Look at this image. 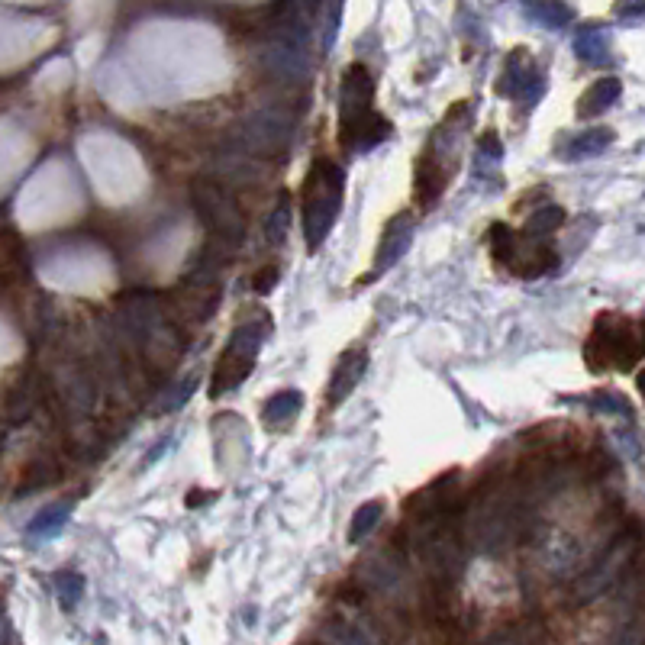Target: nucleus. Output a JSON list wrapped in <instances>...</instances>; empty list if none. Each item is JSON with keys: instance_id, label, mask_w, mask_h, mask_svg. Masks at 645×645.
Masks as SVG:
<instances>
[{"instance_id": "nucleus-1", "label": "nucleus", "mask_w": 645, "mask_h": 645, "mask_svg": "<svg viewBox=\"0 0 645 645\" xmlns=\"http://www.w3.org/2000/svg\"><path fill=\"white\" fill-rule=\"evenodd\" d=\"M391 136V123L375 110V81L371 71L355 62L339 84V142L346 152H371Z\"/></svg>"}, {"instance_id": "nucleus-2", "label": "nucleus", "mask_w": 645, "mask_h": 645, "mask_svg": "<svg viewBox=\"0 0 645 645\" xmlns=\"http://www.w3.org/2000/svg\"><path fill=\"white\" fill-rule=\"evenodd\" d=\"M471 123V100L455 104L449 110V117L436 126L433 139L426 142V149L417 162V175H413V191H417L420 210H433L439 204V197L446 194L449 181L458 171V149H462V136Z\"/></svg>"}, {"instance_id": "nucleus-3", "label": "nucleus", "mask_w": 645, "mask_h": 645, "mask_svg": "<svg viewBox=\"0 0 645 645\" xmlns=\"http://www.w3.org/2000/svg\"><path fill=\"white\" fill-rule=\"evenodd\" d=\"M645 355V323L623 313H600L584 342V362L591 371H629Z\"/></svg>"}, {"instance_id": "nucleus-4", "label": "nucleus", "mask_w": 645, "mask_h": 645, "mask_svg": "<svg viewBox=\"0 0 645 645\" xmlns=\"http://www.w3.org/2000/svg\"><path fill=\"white\" fill-rule=\"evenodd\" d=\"M346 194V171L329 159H317L304 178V239L307 252H320L333 233Z\"/></svg>"}, {"instance_id": "nucleus-5", "label": "nucleus", "mask_w": 645, "mask_h": 645, "mask_svg": "<svg viewBox=\"0 0 645 645\" xmlns=\"http://www.w3.org/2000/svg\"><path fill=\"white\" fill-rule=\"evenodd\" d=\"M487 239H491V255L520 278H539L558 265V252L549 246V239L529 233V229L516 233V229L497 223Z\"/></svg>"}, {"instance_id": "nucleus-6", "label": "nucleus", "mask_w": 645, "mask_h": 645, "mask_svg": "<svg viewBox=\"0 0 645 645\" xmlns=\"http://www.w3.org/2000/svg\"><path fill=\"white\" fill-rule=\"evenodd\" d=\"M271 333L268 320H246L233 329L223 355L217 358V368H213L210 378V397H223L252 375L255 358L265 346V336Z\"/></svg>"}, {"instance_id": "nucleus-7", "label": "nucleus", "mask_w": 645, "mask_h": 645, "mask_svg": "<svg viewBox=\"0 0 645 645\" xmlns=\"http://www.w3.org/2000/svg\"><path fill=\"white\" fill-rule=\"evenodd\" d=\"M497 91L510 97L513 104H523L526 110L536 107V100L546 94V78L536 68V62L529 59L526 49H513L510 59L504 65V75L497 81Z\"/></svg>"}, {"instance_id": "nucleus-8", "label": "nucleus", "mask_w": 645, "mask_h": 645, "mask_svg": "<svg viewBox=\"0 0 645 645\" xmlns=\"http://www.w3.org/2000/svg\"><path fill=\"white\" fill-rule=\"evenodd\" d=\"M194 200H197V207H200V213H204V220L213 233L226 242H239L242 223L236 217V207L229 204V197L220 188H213V184H197Z\"/></svg>"}, {"instance_id": "nucleus-9", "label": "nucleus", "mask_w": 645, "mask_h": 645, "mask_svg": "<svg viewBox=\"0 0 645 645\" xmlns=\"http://www.w3.org/2000/svg\"><path fill=\"white\" fill-rule=\"evenodd\" d=\"M413 233H417L413 213H397V217L384 226V236L375 249V268H371V275H384L387 268H394L413 246Z\"/></svg>"}, {"instance_id": "nucleus-10", "label": "nucleus", "mask_w": 645, "mask_h": 645, "mask_svg": "<svg viewBox=\"0 0 645 645\" xmlns=\"http://www.w3.org/2000/svg\"><path fill=\"white\" fill-rule=\"evenodd\" d=\"M368 371V352L365 346H352L346 349L339 358H336V368H333V378H329V387H326V407H339L342 400H346L355 384L365 378Z\"/></svg>"}, {"instance_id": "nucleus-11", "label": "nucleus", "mask_w": 645, "mask_h": 645, "mask_svg": "<svg viewBox=\"0 0 645 645\" xmlns=\"http://www.w3.org/2000/svg\"><path fill=\"white\" fill-rule=\"evenodd\" d=\"M575 52L587 65H607L610 62V33L604 23H587L575 33Z\"/></svg>"}, {"instance_id": "nucleus-12", "label": "nucleus", "mask_w": 645, "mask_h": 645, "mask_svg": "<svg viewBox=\"0 0 645 645\" xmlns=\"http://www.w3.org/2000/svg\"><path fill=\"white\" fill-rule=\"evenodd\" d=\"M300 407H304V394H300V391H281V394H275L262 407L265 429H275V433H281V429H291L294 420H297V413H300Z\"/></svg>"}, {"instance_id": "nucleus-13", "label": "nucleus", "mask_w": 645, "mask_h": 645, "mask_svg": "<svg viewBox=\"0 0 645 645\" xmlns=\"http://www.w3.org/2000/svg\"><path fill=\"white\" fill-rule=\"evenodd\" d=\"M620 91H623L620 78H600V81H594L591 88L581 94V100H578V117L581 120H591V117H597V113L610 110L616 100H620Z\"/></svg>"}, {"instance_id": "nucleus-14", "label": "nucleus", "mask_w": 645, "mask_h": 645, "mask_svg": "<svg viewBox=\"0 0 645 645\" xmlns=\"http://www.w3.org/2000/svg\"><path fill=\"white\" fill-rule=\"evenodd\" d=\"M71 507H75V500H55L46 510H39L30 523V536L33 539H49V536H59L68 516H71Z\"/></svg>"}, {"instance_id": "nucleus-15", "label": "nucleus", "mask_w": 645, "mask_h": 645, "mask_svg": "<svg viewBox=\"0 0 645 645\" xmlns=\"http://www.w3.org/2000/svg\"><path fill=\"white\" fill-rule=\"evenodd\" d=\"M526 17L533 23L549 26V30H565L571 17H575V10H571L565 0H529Z\"/></svg>"}, {"instance_id": "nucleus-16", "label": "nucleus", "mask_w": 645, "mask_h": 645, "mask_svg": "<svg viewBox=\"0 0 645 645\" xmlns=\"http://www.w3.org/2000/svg\"><path fill=\"white\" fill-rule=\"evenodd\" d=\"M610 142H613V129H587V133L571 136V142L565 146V155L581 162V159H591V155H600Z\"/></svg>"}, {"instance_id": "nucleus-17", "label": "nucleus", "mask_w": 645, "mask_h": 645, "mask_svg": "<svg viewBox=\"0 0 645 645\" xmlns=\"http://www.w3.org/2000/svg\"><path fill=\"white\" fill-rule=\"evenodd\" d=\"M381 516H384V504L381 500H368V504H362L355 510V516H352V526H349V542L352 546H358L371 529H375L378 523H381Z\"/></svg>"}, {"instance_id": "nucleus-18", "label": "nucleus", "mask_w": 645, "mask_h": 645, "mask_svg": "<svg viewBox=\"0 0 645 645\" xmlns=\"http://www.w3.org/2000/svg\"><path fill=\"white\" fill-rule=\"evenodd\" d=\"M52 587H55V594H59L62 607L75 610V604L81 600V591H84V581H81V575H75V571H62V575L52 578Z\"/></svg>"}, {"instance_id": "nucleus-19", "label": "nucleus", "mask_w": 645, "mask_h": 645, "mask_svg": "<svg viewBox=\"0 0 645 645\" xmlns=\"http://www.w3.org/2000/svg\"><path fill=\"white\" fill-rule=\"evenodd\" d=\"M565 223V210H558V207H542L536 210L533 217L526 220L523 229H529V233H536V236H549L552 229H558Z\"/></svg>"}, {"instance_id": "nucleus-20", "label": "nucleus", "mask_w": 645, "mask_h": 645, "mask_svg": "<svg viewBox=\"0 0 645 645\" xmlns=\"http://www.w3.org/2000/svg\"><path fill=\"white\" fill-rule=\"evenodd\" d=\"M288 223H291V204H288V194L278 197L275 204V213H271L268 220V242L271 246H281L284 236H288Z\"/></svg>"}, {"instance_id": "nucleus-21", "label": "nucleus", "mask_w": 645, "mask_h": 645, "mask_svg": "<svg viewBox=\"0 0 645 645\" xmlns=\"http://www.w3.org/2000/svg\"><path fill=\"white\" fill-rule=\"evenodd\" d=\"M591 407H594V410H610V413H623V417H626V420H633V407H629V404H626V397L613 394V391H604V394L591 397Z\"/></svg>"}, {"instance_id": "nucleus-22", "label": "nucleus", "mask_w": 645, "mask_h": 645, "mask_svg": "<svg viewBox=\"0 0 645 645\" xmlns=\"http://www.w3.org/2000/svg\"><path fill=\"white\" fill-rule=\"evenodd\" d=\"M613 10L620 20H645V0H616Z\"/></svg>"}, {"instance_id": "nucleus-23", "label": "nucleus", "mask_w": 645, "mask_h": 645, "mask_svg": "<svg viewBox=\"0 0 645 645\" xmlns=\"http://www.w3.org/2000/svg\"><path fill=\"white\" fill-rule=\"evenodd\" d=\"M194 387H197V378H188V381H184L181 387H175V391H171V397H168V400H165V404H162V410H175V407H181V404H184V400H188V397H191V391H194Z\"/></svg>"}, {"instance_id": "nucleus-24", "label": "nucleus", "mask_w": 645, "mask_h": 645, "mask_svg": "<svg viewBox=\"0 0 645 645\" xmlns=\"http://www.w3.org/2000/svg\"><path fill=\"white\" fill-rule=\"evenodd\" d=\"M275 278H278V268H268L262 278H255V288L265 294V291L271 288V284H275Z\"/></svg>"}, {"instance_id": "nucleus-25", "label": "nucleus", "mask_w": 645, "mask_h": 645, "mask_svg": "<svg viewBox=\"0 0 645 645\" xmlns=\"http://www.w3.org/2000/svg\"><path fill=\"white\" fill-rule=\"evenodd\" d=\"M636 384H639V394H642V400H645V371L636 378Z\"/></svg>"}]
</instances>
